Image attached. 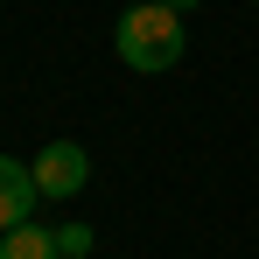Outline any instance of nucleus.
Returning <instances> with one entry per match:
<instances>
[{
  "instance_id": "nucleus-7",
  "label": "nucleus",
  "mask_w": 259,
  "mask_h": 259,
  "mask_svg": "<svg viewBox=\"0 0 259 259\" xmlns=\"http://www.w3.org/2000/svg\"><path fill=\"white\" fill-rule=\"evenodd\" d=\"M126 7H133V0H126Z\"/></svg>"
},
{
  "instance_id": "nucleus-6",
  "label": "nucleus",
  "mask_w": 259,
  "mask_h": 259,
  "mask_svg": "<svg viewBox=\"0 0 259 259\" xmlns=\"http://www.w3.org/2000/svg\"><path fill=\"white\" fill-rule=\"evenodd\" d=\"M168 7H175V14H182V7H196V0H168Z\"/></svg>"
},
{
  "instance_id": "nucleus-3",
  "label": "nucleus",
  "mask_w": 259,
  "mask_h": 259,
  "mask_svg": "<svg viewBox=\"0 0 259 259\" xmlns=\"http://www.w3.org/2000/svg\"><path fill=\"white\" fill-rule=\"evenodd\" d=\"M42 203V182H35V161H14V154H0V231H14V224H28Z\"/></svg>"
},
{
  "instance_id": "nucleus-5",
  "label": "nucleus",
  "mask_w": 259,
  "mask_h": 259,
  "mask_svg": "<svg viewBox=\"0 0 259 259\" xmlns=\"http://www.w3.org/2000/svg\"><path fill=\"white\" fill-rule=\"evenodd\" d=\"M91 245H98L91 224H56V252H63V259H91Z\"/></svg>"
},
{
  "instance_id": "nucleus-2",
  "label": "nucleus",
  "mask_w": 259,
  "mask_h": 259,
  "mask_svg": "<svg viewBox=\"0 0 259 259\" xmlns=\"http://www.w3.org/2000/svg\"><path fill=\"white\" fill-rule=\"evenodd\" d=\"M35 182H42L49 203H63V196H77L91 182V154L77 147V140H49L42 154H35Z\"/></svg>"
},
{
  "instance_id": "nucleus-1",
  "label": "nucleus",
  "mask_w": 259,
  "mask_h": 259,
  "mask_svg": "<svg viewBox=\"0 0 259 259\" xmlns=\"http://www.w3.org/2000/svg\"><path fill=\"white\" fill-rule=\"evenodd\" d=\"M112 49H119V63L140 70V77H161L182 63V14H175L168 0H133L126 14H119V28H112Z\"/></svg>"
},
{
  "instance_id": "nucleus-4",
  "label": "nucleus",
  "mask_w": 259,
  "mask_h": 259,
  "mask_svg": "<svg viewBox=\"0 0 259 259\" xmlns=\"http://www.w3.org/2000/svg\"><path fill=\"white\" fill-rule=\"evenodd\" d=\"M0 259H63V252H56V231L14 224V231H0Z\"/></svg>"
}]
</instances>
